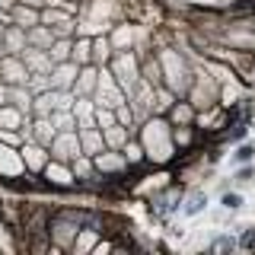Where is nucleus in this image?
Listing matches in <instances>:
<instances>
[{
	"mask_svg": "<svg viewBox=\"0 0 255 255\" xmlns=\"http://www.w3.org/2000/svg\"><path fill=\"white\" fill-rule=\"evenodd\" d=\"M137 137L143 143V153H147V163L153 166H169L175 159V143H172V125L166 115H150L147 122L137 128Z\"/></svg>",
	"mask_w": 255,
	"mask_h": 255,
	"instance_id": "1",
	"label": "nucleus"
},
{
	"mask_svg": "<svg viewBox=\"0 0 255 255\" xmlns=\"http://www.w3.org/2000/svg\"><path fill=\"white\" fill-rule=\"evenodd\" d=\"M156 54H159V67H163V83L169 86L175 96H188L191 80H195V64L188 61V54L179 51L175 45L156 48Z\"/></svg>",
	"mask_w": 255,
	"mask_h": 255,
	"instance_id": "2",
	"label": "nucleus"
},
{
	"mask_svg": "<svg viewBox=\"0 0 255 255\" xmlns=\"http://www.w3.org/2000/svg\"><path fill=\"white\" fill-rule=\"evenodd\" d=\"M106 67L112 70V77L122 83V90H125V93H131L134 86L140 83V58H137V51H134V48L115 51Z\"/></svg>",
	"mask_w": 255,
	"mask_h": 255,
	"instance_id": "3",
	"label": "nucleus"
},
{
	"mask_svg": "<svg viewBox=\"0 0 255 255\" xmlns=\"http://www.w3.org/2000/svg\"><path fill=\"white\" fill-rule=\"evenodd\" d=\"M77 230H80V223L74 217H67L61 204H54L51 220H48V239H51L54 249H58V252H70V249H74Z\"/></svg>",
	"mask_w": 255,
	"mask_h": 255,
	"instance_id": "4",
	"label": "nucleus"
},
{
	"mask_svg": "<svg viewBox=\"0 0 255 255\" xmlns=\"http://www.w3.org/2000/svg\"><path fill=\"white\" fill-rule=\"evenodd\" d=\"M42 179L48 182V188H51V195H74V169H70V163H61V159H48V166L42 169Z\"/></svg>",
	"mask_w": 255,
	"mask_h": 255,
	"instance_id": "5",
	"label": "nucleus"
},
{
	"mask_svg": "<svg viewBox=\"0 0 255 255\" xmlns=\"http://www.w3.org/2000/svg\"><path fill=\"white\" fill-rule=\"evenodd\" d=\"M93 99H96V106H109V109L122 106V102L128 99V93L122 90V83L112 77V70H109V67H99V83H96Z\"/></svg>",
	"mask_w": 255,
	"mask_h": 255,
	"instance_id": "6",
	"label": "nucleus"
},
{
	"mask_svg": "<svg viewBox=\"0 0 255 255\" xmlns=\"http://www.w3.org/2000/svg\"><path fill=\"white\" fill-rule=\"evenodd\" d=\"M51 159H61V163H74V156H80V137L77 131H58V137L51 140Z\"/></svg>",
	"mask_w": 255,
	"mask_h": 255,
	"instance_id": "7",
	"label": "nucleus"
},
{
	"mask_svg": "<svg viewBox=\"0 0 255 255\" xmlns=\"http://www.w3.org/2000/svg\"><path fill=\"white\" fill-rule=\"evenodd\" d=\"M0 80H3L6 86L26 83L29 67H26V61H22V54H0Z\"/></svg>",
	"mask_w": 255,
	"mask_h": 255,
	"instance_id": "8",
	"label": "nucleus"
},
{
	"mask_svg": "<svg viewBox=\"0 0 255 255\" xmlns=\"http://www.w3.org/2000/svg\"><path fill=\"white\" fill-rule=\"evenodd\" d=\"M19 153H22V163H26V172H32V175H42V169L48 166V159H51V150L35 143V140H26L19 147Z\"/></svg>",
	"mask_w": 255,
	"mask_h": 255,
	"instance_id": "9",
	"label": "nucleus"
},
{
	"mask_svg": "<svg viewBox=\"0 0 255 255\" xmlns=\"http://www.w3.org/2000/svg\"><path fill=\"white\" fill-rule=\"evenodd\" d=\"M93 163H96V169H99L102 175H112V172H125L128 169V166H131V163H128V156L122 153V150H99V153H96L93 156Z\"/></svg>",
	"mask_w": 255,
	"mask_h": 255,
	"instance_id": "10",
	"label": "nucleus"
},
{
	"mask_svg": "<svg viewBox=\"0 0 255 255\" xmlns=\"http://www.w3.org/2000/svg\"><path fill=\"white\" fill-rule=\"evenodd\" d=\"M77 70H80L77 61H61V64H54L51 74H48V80H51V90H74Z\"/></svg>",
	"mask_w": 255,
	"mask_h": 255,
	"instance_id": "11",
	"label": "nucleus"
},
{
	"mask_svg": "<svg viewBox=\"0 0 255 255\" xmlns=\"http://www.w3.org/2000/svg\"><path fill=\"white\" fill-rule=\"evenodd\" d=\"M22 61H26L29 74H51V67H54L48 48H32V45H26V48H22Z\"/></svg>",
	"mask_w": 255,
	"mask_h": 255,
	"instance_id": "12",
	"label": "nucleus"
},
{
	"mask_svg": "<svg viewBox=\"0 0 255 255\" xmlns=\"http://www.w3.org/2000/svg\"><path fill=\"white\" fill-rule=\"evenodd\" d=\"M96 83H99V64H80L77 80H74V93L77 96H93Z\"/></svg>",
	"mask_w": 255,
	"mask_h": 255,
	"instance_id": "13",
	"label": "nucleus"
},
{
	"mask_svg": "<svg viewBox=\"0 0 255 255\" xmlns=\"http://www.w3.org/2000/svg\"><path fill=\"white\" fill-rule=\"evenodd\" d=\"M166 118H169V125H195L198 122V109L191 106V102L185 99V96H179V99L169 106V112H166Z\"/></svg>",
	"mask_w": 255,
	"mask_h": 255,
	"instance_id": "14",
	"label": "nucleus"
},
{
	"mask_svg": "<svg viewBox=\"0 0 255 255\" xmlns=\"http://www.w3.org/2000/svg\"><path fill=\"white\" fill-rule=\"evenodd\" d=\"M77 137H80V150L86 156H96L99 150H106V140H102V131L96 125H86V128H77Z\"/></svg>",
	"mask_w": 255,
	"mask_h": 255,
	"instance_id": "15",
	"label": "nucleus"
},
{
	"mask_svg": "<svg viewBox=\"0 0 255 255\" xmlns=\"http://www.w3.org/2000/svg\"><path fill=\"white\" fill-rule=\"evenodd\" d=\"M102 239V230H96V227H80L77 230V239H74V255H90L96 249V243Z\"/></svg>",
	"mask_w": 255,
	"mask_h": 255,
	"instance_id": "16",
	"label": "nucleus"
},
{
	"mask_svg": "<svg viewBox=\"0 0 255 255\" xmlns=\"http://www.w3.org/2000/svg\"><path fill=\"white\" fill-rule=\"evenodd\" d=\"M22 48H26V29L16 22L3 26V54H22Z\"/></svg>",
	"mask_w": 255,
	"mask_h": 255,
	"instance_id": "17",
	"label": "nucleus"
},
{
	"mask_svg": "<svg viewBox=\"0 0 255 255\" xmlns=\"http://www.w3.org/2000/svg\"><path fill=\"white\" fill-rule=\"evenodd\" d=\"M137 131H131V128H125V125H109V128H102V140H106V147L109 150H122L125 143H128V137H134Z\"/></svg>",
	"mask_w": 255,
	"mask_h": 255,
	"instance_id": "18",
	"label": "nucleus"
},
{
	"mask_svg": "<svg viewBox=\"0 0 255 255\" xmlns=\"http://www.w3.org/2000/svg\"><path fill=\"white\" fill-rule=\"evenodd\" d=\"M74 115H77V128L96 125V99H93V96H77Z\"/></svg>",
	"mask_w": 255,
	"mask_h": 255,
	"instance_id": "19",
	"label": "nucleus"
},
{
	"mask_svg": "<svg viewBox=\"0 0 255 255\" xmlns=\"http://www.w3.org/2000/svg\"><path fill=\"white\" fill-rule=\"evenodd\" d=\"M10 13H13V22H16V26H22V29H32V26L42 22V10L26 6V3H19V0H16V6H13Z\"/></svg>",
	"mask_w": 255,
	"mask_h": 255,
	"instance_id": "20",
	"label": "nucleus"
},
{
	"mask_svg": "<svg viewBox=\"0 0 255 255\" xmlns=\"http://www.w3.org/2000/svg\"><path fill=\"white\" fill-rule=\"evenodd\" d=\"M70 61H77V64H93V35L77 32V35H74V54H70Z\"/></svg>",
	"mask_w": 255,
	"mask_h": 255,
	"instance_id": "21",
	"label": "nucleus"
},
{
	"mask_svg": "<svg viewBox=\"0 0 255 255\" xmlns=\"http://www.w3.org/2000/svg\"><path fill=\"white\" fill-rule=\"evenodd\" d=\"M51 42H54V29L45 26V22L26 29V45H32V48H51Z\"/></svg>",
	"mask_w": 255,
	"mask_h": 255,
	"instance_id": "22",
	"label": "nucleus"
},
{
	"mask_svg": "<svg viewBox=\"0 0 255 255\" xmlns=\"http://www.w3.org/2000/svg\"><path fill=\"white\" fill-rule=\"evenodd\" d=\"M51 112H54V90L32 96V109H29L32 118H51Z\"/></svg>",
	"mask_w": 255,
	"mask_h": 255,
	"instance_id": "23",
	"label": "nucleus"
},
{
	"mask_svg": "<svg viewBox=\"0 0 255 255\" xmlns=\"http://www.w3.org/2000/svg\"><path fill=\"white\" fill-rule=\"evenodd\" d=\"M109 42L115 51H125V48H134V29L128 26V22H118V26H112L109 32Z\"/></svg>",
	"mask_w": 255,
	"mask_h": 255,
	"instance_id": "24",
	"label": "nucleus"
},
{
	"mask_svg": "<svg viewBox=\"0 0 255 255\" xmlns=\"http://www.w3.org/2000/svg\"><path fill=\"white\" fill-rule=\"evenodd\" d=\"M112 54H115V48L109 42V32H102V35H93V64H99V67H106L112 61Z\"/></svg>",
	"mask_w": 255,
	"mask_h": 255,
	"instance_id": "25",
	"label": "nucleus"
},
{
	"mask_svg": "<svg viewBox=\"0 0 255 255\" xmlns=\"http://www.w3.org/2000/svg\"><path fill=\"white\" fill-rule=\"evenodd\" d=\"M0 252H6V255L19 252V246H16V227L6 217H0Z\"/></svg>",
	"mask_w": 255,
	"mask_h": 255,
	"instance_id": "26",
	"label": "nucleus"
},
{
	"mask_svg": "<svg viewBox=\"0 0 255 255\" xmlns=\"http://www.w3.org/2000/svg\"><path fill=\"white\" fill-rule=\"evenodd\" d=\"M26 112L16 109L13 102H6V106H0V128H22V122H26Z\"/></svg>",
	"mask_w": 255,
	"mask_h": 255,
	"instance_id": "27",
	"label": "nucleus"
},
{
	"mask_svg": "<svg viewBox=\"0 0 255 255\" xmlns=\"http://www.w3.org/2000/svg\"><path fill=\"white\" fill-rule=\"evenodd\" d=\"M207 211V191H195V195H188L185 201H182V214L185 217H198V214Z\"/></svg>",
	"mask_w": 255,
	"mask_h": 255,
	"instance_id": "28",
	"label": "nucleus"
},
{
	"mask_svg": "<svg viewBox=\"0 0 255 255\" xmlns=\"http://www.w3.org/2000/svg\"><path fill=\"white\" fill-rule=\"evenodd\" d=\"M236 249H239V239L230 236V233H220L207 243V252H214V255H227V252H236Z\"/></svg>",
	"mask_w": 255,
	"mask_h": 255,
	"instance_id": "29",
	"label": "nucleus"
},
{
	"mask_svg": "<svg viewBox=\"0 0 255 255\" xmlns=\"http://www.w3.org/2000/svg\"><path fill=\"white\" fill-rule=\"evenodd\" d=\"M48 54H51V61H54V64L70 61V54H74V38H54L51 48H48Z\"/></svg>",
	"mask_w": 255,
	"mask_h": 255,
	"instance_id": "30",
	"label": "nucleus"
},
{
	"mask_svg": "<svg viewBox=\"0 0 255 255\" xmlns=\"http://www.w3.org/2000/svg\"><path fill=\"white\" fill-rule=\"evenodd\" d=\"M243 204H246L243 191H236V188H223V191H220V207H223L227 214H236V211H243Z\"/></svg>",
	"mask_w": 255,
	"mask_h": 255,
	"instance_id": "31",
	"label": "nucleus"
},
{
	"mask_svg": "<svg viewBox=\"0 0 255 255\" xmlns=\"http://www.w3.org/2000/svg\"><path fill=\"white\" fill-rule=\"evenodd\" d=\"M51 125L58 128V131H77V115H74V109H54V112H51Z\"/></svg>",
	"mask_w": 255,
	"mask_h": 255,
	"instance_id": "32",
	"label": "nucleus"
},
{
	"mask_svg": "<svg viewBox=\"0 0 255 255\" xmlns=\"http://www.w3.org/2000/svg\"><path fill=\"white\" fill-rule=\"evenodd\" d=\"M122 153L128 156V163L131 166H137V163H147V153H143V143H140V137L134 134V137H128V143L122 147Z\"/></svg>",
	"mask_w": 255,
	"mask_h": 255,
	"instance_id": "33",
	"label": "nucleus"
},
{
	"mask_svg": "<svg viewBox=\"0 0 255 255\" xmlns=\"http://www.w3.org/2000/svg\"><path fill=\"white\" fill-rule=\"evenodd\" d=\"M10 102L16 109H22L29 115V109H32V93H29V86L26 83H16V86H10Z\"/></svg>",
	"mask_w": 255,
	"mask_h": 255,
	"instance_id": "34",
	"label": "nucleus"
},
{
	"mask_svg": "<svg viewBox=\"0 0 255 255\" xmlns=\"http://www.w3.org/2000/svg\"><path fill=\"white\" fill-rule=\"evenodd\" d=\"M233 163H255V143L252 140H239L236 150H233Z\"/></svg>",
	"mask_w": 255,
	"mask_h": 255,
	"instance_id": "35",
	"label": "nucleus"
},
{
	"mask_svg": "<svg viewBox=\"0 0 255 255\" xmlns=\"http://www.w3.org/2000/svg\"><path fill=\"white\" fill-rule=\"evenodd\" d=\"M115 122L131 128V131H137V122H134V112H131V106H128V99L122 102V106H115Z\"/></svg>",
	"mask_w": 255,
	"mask_h": 255,
	"instance_id": "36",
	"label": "nucleus"
},
{
	"mask_svg": "<svg viewBox=\"0 0 255 255\" xmlns=\"http://www.w3.org/2000/svg\"><path fill=\"white\" fill-rule=\"evenodd\" d=\"M26 86H29V93H32V96H38V93L51 90V80H48V74H29Z\"/></svg>",
	"mask_w": 255,
	"mask_h": 255,
	"instance_id": "37",
	"label": "nucleus"
},
{
	"mask_svg": "<svg viewBox=\"0 0 255 255\" xmlns=\"http://www.w3.org/2000/svg\"><path fill=\"white\" fill-rule=\"evenodd\" d=\"M236 239H239V249H243V252H255V223H249V227H243Z\"/></svg>",
	"mask_w": 255,
	"mask_h": 255,
	"instance_id": "38",
	"label": "nucleus"
},
{
	"mask_svg": "<svg viewBox=\"0 0 255 255\" xmlns=\"http://www.w3.org/2000/svg\"><path fill=\"white\" fill-rule=\"evenodd\" d=\"M233 182L236 185H249V182H255V163H239V169L233 172Z\"/></svg>",
	"mask_w": 255,
	"mask_h": 255,
	"instance_id": "39",
	"label": "nucleus"
},
{
	"mask_svg": "<svg viewBox=\"0 0 255 255\" xmlns=\"http://www.w3.org/2000/svg\"><path fill=\"white\" fill-rule=\"evenodd\" d=\"M109 125H115V109H109V106H96V128H109Z\"/></svg>",
	"mask_w": 255,
	"mask_h": 255,
	"instance_id": "40",
	"label": "nucleus"
},
{
	"mask_svg": "<svg viewBox=\"0 0 255 255\" xmlns=\"http://www.w3.org/2000/svg\"><path fill=\"white\" fill-rule=\"evenodd\" d=\"M6 102H10V86L0 80V106H6Z\"/></svg>",
	"mask_w": 255,
	"mask_h": 255,
	"instance_id": "41",
	"label": "nucleus"
},
{
	"mask_svg": "<svg viewBox=\"0 0 255 255\" xmlns=\"http://www.w3.org/2000/svg\"><path fill=\"white\" fill-rule=\"evenodd\" d=\"M19 3H26V6H35V10H45V6H48V0H19Z\"/></svg>",
	"mask_w": 255,
	"mask_h": 255,
	"instance_id": "42",
	"label": "nucleus"
},
{
	"mask_svg": "<svg viewBox=\"0 0 255 255\" xmlns=\"http://www.w3.org/2000/svg\"><path fill=\"white\" fill-rule=\"evenodd\" d=\"M0 6H3V10H13V6H16V0H0Z\"/></svg>",
	"mask_w": 255,
	"mask_h": 255,
	"instance_id": "43",
	"label": "nucleus"
},
{
	"mask_svg": "<svg viewBox=\"0 0 255 255\" xmlns=\"http://www.w3.org/2000/svg\"><path fill=\"white\" fill-rule=\"evenodd\" d=\"M0 54H3V22H0Z\"/></svg>",
	"mask_w": 255,
	"mask_h": 255,
	"instance_id": "44",
	"label": "nucleus"
}]
</instances>
